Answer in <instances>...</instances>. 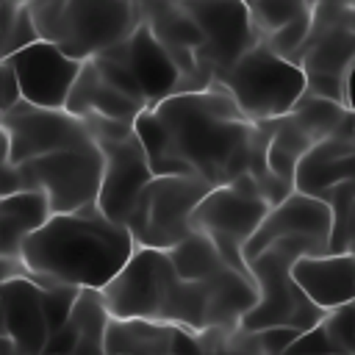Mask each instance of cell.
Returning a JSON list of instances; mask_svg holds the SVG:
<instances>
[{"label":"cell","mask_w":355,"mask_h":355,"mask_svg":"<svg viewBox=\"0 0 355 355\" xmlns=\"http://www.w3.org/2000/svg\"><path fill=\"white\" fill-rule=\"evenodd\" d=\"M133 133L153 175H194L222 186L247 172L269 205L294 191L266 169L269 125L247 119L219 83L144 108L133 119Z\"/></svg>","instance_id":"obj_1"},{"label":"cell","mask_w":355,"mask_h":355,"mask_svg":"<svg viewBox=\"0 0 355 355\" xmlns=\"http://www.w3.org/2000/svg\"><path fill=\"white\" fill-rule=\"evenodd\" d=\"M133 250L136 244L125 225L105 219L97 205H86L50 214V219L22 241L19 261L42 286L64 283L100 291Z\"/></svg>","instance_id":"obj_2"},{"label":"cell","mask_w":355,"mask_h":355,"mask_svg":"<svg viewBox=\"0 0 355 355\" xmlns=\"http://www.w3.org/2000/svg\"><path fill=\"white\" fill-rule=\"evenodd\" d=\"M327 252L322 244L302 239V236H286L263 247L258 255L247 261V269L255 280L258 288V302L241 316L239 327L241 333H252L261 327H297V330H311L322 322L324 311L316 308L302 288L291 277V263L302 255H322Z\"/></svg>","instance_id":"obj_3"},{"label":"cell","mask_w":355,"mask_h":355,"mask_svg":"<svg viewBox=\"0 0 355 355\" xmlns=\"http://www.w3.org/2000/svg\"><path fill=\"white\" fill-rule=\"evenodd\" d=\"M28 11L39 39L78 61L114 47L141 22L130 0H33Z\"/></svg>","instance_id":"obj_4"},{"label":"cell","mask_w":355,"mask_h":355,"mask_svg":"<svg viewBox=\"0 0 355 355\" xmlns=\"http://www.w3.org/2000/svg\"><path fill=\"white\" fill-rule=\"evenodd\" d=\"M100 175L103 153L92 139L22 164H6L0 169V191L11 194L22 189H36L47 197L53 214H67L94 205Z\"/></svg>","instance_id":"obj_5"},{"label":"cell","mask_w":355,"mask_h":355,"mask_svg":"<svg viewBox=\"0 0 355 355\" xmlns=\"http://www.w3.org/2000/svg\"><path fill=\"white\" fill-rule=\"evenodd\" d=\"M216 83L252 122H269L288 114L305 94V72L286 55L275 53L263 39L244 50Z\"/></svg>","instance_id":"obj_6"},{"label":"cell","mask_w":355,"mask_h":355,"mask_svg":"<svg viewBox=\"0 0 355 355\" xmlns=\"http://www.w3.org/2000/svg\"><path fill=\"white\" fill-rule=\"evenodd\" d=\"M291 61L305 72V92L341 103L344 72L355 61V0L313 6L308 33Z\"/></svg>","instance_id":"obj_7"},{"label":"cell","mask_w":355,"mask_h":355,"mask_svg":"<svg viewBox=\"0 0 355 355\" xmlns=\"http://www.w3.org/2000/svg\"><path fill=\"white\" fill-rule=\"evenodd\" d=\"M214 186L194 175H153L136 197L125 227L136 247L169 250L191 233V211Z\"/></svg>","instance_id":"obj_8"},{"label":"cell","mask_w":355,"mask_h":355,"mask_svg":"<svg viewBox=\"0 0 355 355\" xmlns=\"http://www.w3.org/2000/svg\"><path fill=\"white\" fill-rule=\"evenodd\" d=\"M266 211H269V202L263 200L255 178L244 172L230 183L214 186L197 202V208L191 211V230L205 233L216 244L227 266L239 269L241 275H250L241 258V247L250 241V236L255 233Z\"/></svg>","instance_id":"obj_9"},{"label":"cell","mask_w":355,"mask_h":355,"mask_svg":"<svg viewBox=\"0 0 355 355\" xmlns=\"http://www.w3.org/2000/svg\"><path fill=\"white\" fill-rule=\"evenodd\" d=\"M178 280L166 250L136 247L125 266L100 288L103 305L116 319L164 322V308Z\"/></svg>","instance_id":"obj_10"},{"label":"cell","mask_w":355,"mask_h":355,"mask_svg":"<svg viewBox=\"0 0 355 355\" xmlns=\"http://www.w3.org/2000/svg\"><path fill=\"white\" fill-rule=\"evenodd\" d=\"M0 119L6 139V164H22L55 150L92 141L83 119L64 108H39L19 100L14 108L3 111Z\"/></svg>","instance_id":"obj_11"},{"label":"cell","mask_w":355,"mask_h":355,"mask_svg":"<svg viewBox=\"0 0 355 355\" xmlns=\"http://www.w3.org/2000/svg\"><path fill=\"white\" fill-rule=\"evenodd\" d=\"M202 33L200 67L216 83L219 75L255 42H261L244 0H180Z\"/></svg>","instance_id":"obj_12"},{"label":"cell","mask_w":355,"mask_h":355,"mask_svg":"<svg viewBox=\"0 0 355 355\" xmlns=\"http://www.w3.org/2000/svg\"><path fill=\"white\" fill-rule=\"evenodd\" d=\"M97 147L103 153V175L94 205L105 219L125 225L136 197L153 178V169L133 130L122 139L97 141Z\"/></svg>","instance_id":"obj_13"},{"label":"cell","mask_w":355,"mask_h":355,"mask_svg":"<svg viewBox=\"0 0 355 355\" xmlns=\"http://www.w3.org/2000/svg\"><path fill=\"white\" fill-rule=\"evenodd\" d=\"M19 80L22 100L39 108H64L67 94L80 72L78 58L58 50L53 42L36 39L22 50L6 55Z\"/></svg>","instance_id":"obj_14"},{"label":"cell","mask_w":355,"mask_h":355,"mask_svg":"<svg viewBox=\"0 0 355 355\" xmlns=\"http://www.w3.org/2000/svg\"><path fill=\"white\" fill-rule=\"evenodd\" d=\"M330 227H333V211L327 202H322L311 194H302V191H288L280 202L269 205L266 216L261 219V225L255 227L250 241L241 247V258L247 263L263 247H269L272 241L286 239V236H302L327 250Z\"/></svg>","instance_id":"obj_15"},{"label":"cell","mask_w":355,"mask_h":355,"mask_svg":"<svg viewBox=\"0 0 355 355\" xmlns=\"http://www.w3.org/2000/svg\"><path fill=\"white\" fill-rule=\"evenodd\" d=\"M103 53H108L111 58H116L119 64L128 67L147 108L180 92V80H183L180 69L172 61V55L164 50V44L153 36V31L147 28L144 19L122 42H116L114 47H108Z\"/></svg>","instance_id":"obj_16"},{"label":"cell","mask_w":355,"mask_h":355,"mask_svg":"<svg viewBox=\"0 0 355 355\" xmlns=\"http://www.w3.org/2000/svg\"><path fill=\"white\" fill-rule=\"evenodd\" d=\"M355 183V119L352 114L344 122L319 139L294 169V191L324 200L338 186Z\"/></svg>","instance_id":"obj_17"},{"label":"cell","mask_w":355,"mask_h":355,"mask_svg":"<svg viewBox=\"0 0 355 355\" xmlns=\"http://www.w3.org/2000/svg\"><path fill=\"white\" fill-rule=\"evenodd\" d=\"M3 336L25 355H42L50 330L42 305V286L31 275H14L0 288Z\"/></svg>","instance_id":"obj_18"},{"label":"cell","mask_w":355,"mask_h":355,"mask_svg":"<svg viewBox=\"0 0 355 355\" xmlns=\"http://www.w3.org/2000/svg\"><path fill=\"white\" fill-rule=\"evenodd\" d=\"M291 277L302 294L324 313L355 300V255L322 252L302 255L291 263Z\"/></svg>","instance_id":"obj_19"},{"label":"cell","mask_w":355,"mask_h":355,"mask_svg":"<svg viewBox=\"0 0 355 355\" xmlns=\"http://www.w3.org/2000/svg\"><path fill=\"white\" fill-rule=\"evenodd\" d=\"M105 355H189L191 333L153 319H116L105 324Z\"/></svg>","instance_id":"obj_20"},{"label":"cell","mask_w":355,"mask_h":355,"mask_svg":"<svg viewBox=\"0 0 355 355\" xmlns=\"http://www.w3.org/2000/svg\"><path fill=\"white\" fill-rule=\"evenodd\" d=\"M64 111L75 114V116H86V114H97V116H108V119H119V122H130L144 111L141 103L130 100L128 94L116 92L114 86H108L100 72L94 69L92 58H86L80 64V72L67 94Z\"/></svg>","instance_id":"obj_21"},{"label":"cell","mask_w":355,"mask_h":355,"mask_svg":"<svg viewBox=\"0 0 355 355\" xmlns=\"http://www.w3.org/2000/svg\"><path fill=\"white\" fill-rule=\"evenodd\" d=\"M50 202L36 189L0 197V255L19 258L22 241L50 219Z\"/></svg>","instance_id":"obj_22"},{"label":"cell","mask_w":355,"mask_h":355,"mask_svg":"<svg viewBox=\"0 0 355 355\" xmlns=\"http://www.w3.org/2000/svg\"><path fill=\"white\" fill-rule=\"evenodd\" d=\"M266 125H269V139H266V150H263L266 169H269V175L275 180H280L288 189H294V169H297L300 158L319 139L308 128H302L291 114L269 119Z\"/></svg>","instance_id":"obj_23"},{"label":"cell","mask_w":355,"mask_h":355,"mask_svg":"<svg viewBox=\"0 0 355 355\" xmlns=\"http://www.w3.org/2000/svg\"><path fill=\"white\" fill-rule=\"evenodd\" d=\"M166 255L180 280H205V277L216 275L222 266H227V261L222 258L216 244L200 230H191L186 239H180L175 247H169Z\"/></svg>","instance_id":"obj_24"},{"label":"cell","mask_w":355,"mask_h":355,"mask_svg":"<svg viewBox=\"0 0 355 355\" xmlns=\"http://www.w3.org/2000/svg\"><path fill=\"white\" fill-rule=\"evenodd\" d=\"M244 3L250 8V17H252V25H255L258 36L266 39L272 31L291 22L297 14L311 11L313 6L327 3V0H244Z\"/></svg>","instance_id":"obj_25"},{"label":"cell","mask_w":355,"mask_h":355,"mask_svg":"<svg viewBox=\"0 0 355 355\" xmlns=\"http://www.w3.org/2000/svg\"><path fill=\"white\" fill-rule=\"evenodd\" d=\"M236 333L244 338V344L252 355H277V352H286L300 338L302 330L275 324V327H261V330H252V333H241V330H236Z\"/></svg>","instance_id":"obj_26"},{"label":"cell","mask_w":355,"mask_h":355,"mask_svg":"<svg viewBox=\"0 0 355 355\" xmlns=\"http://www.w3.org/2000/svg\"><path fill=\"white\" fill-rule=\"evenodd\" d=\"M36 39H39V33H36V25H33V19H31L28 3H19V6L11 11V17L3 22V44H0V53H3V58H6V55L22 50L25 44H31V42H36Z\"/></svg>","instance_id":"obj_27"},{"label":"cell","mask_w":355,"mask_h":355,"mask_svg":"<svg viewBox=\"0 0 355 355\" xmlns=\"http://www.w3.org/2000/svg\"><path fill=\"white\" fill-rule=\"evenodd\" d=\"M78 291H80L78 286H64V283L42 286V305H44V319H47V330L50 333H55L67 322V316H69V311L75 305Z\"/></svg>","instance_id":"obj_28"},{"label":"cell","mask_w":355,"mask_h":355,"mask_svg":"<svg viewBox=\"0 0 355 355\" xmlns=\"http://www.w3.org/2000/svg\"><path fill=\"white\" fill-rule=\"evenodd\" d=\"M327 252H352V255H355V197H352V202L341 211V216L333 219Z\"/></svg>","instance_id":"obj_29"},{"label":"cell","mask_w":355,"mask_h":355,"mask_svg":"<svg viewBox=\"0 0 355 355\" xmlns=\"http://www.w3.org/2000/svg\"><path fill=\"white\" fill-rule=\"evenodd\" d=\"M19 100H22V92H19V80L14 75V67L8 64V58H0V114L14 108Z\"/></svg>","instance_id":"obj_30"},{"label":"cell","mask_w":355,"mask_h":355,"mask_svg":"<svg viewBox=\"0 0 355 355\" xmlns=\"http://www.w3.org/2000/svg\"><path fill=\"white\" fill-rule=\"evenodd\" d=\"M341 103L349 114H355V61L344 72V89H341Z\"/></svg>","instance_id":"obj_31"},{"label":"cell","mask_w":355,"mask_h":355,"mask_svg":"<svg viewBox=\"0 0 355 355\" xmlns=\"http://www.w3.org/2000/svg\"><path fill=\"white\" fill-rule=\"evenodd\" d=\"M14 275H28L25 266H22V261H19V258L0 255V288H3V283H6L8 277H14Z\"/></svg>","instance_id":"obj_32"},{"label":"cell","mask_w":355,"mask_h":355,"mask_svg":"<svg viewBox=\"0 0 355 355\" xmlns=\"http://www.w3.org/2000/svg\"><path fill=\"white\" fill-rule=\"evenodd\" d=\"M0 355H25L19 347H14L8 338H3V344H0Z\"/></svg>","instance_id":"obj_33"},{"label":"cell","mask_w":355,"mask_h":355,"mask_svg":"<svg viewBox=\"0 0 355 355\" xmlns=\"http://www.w3.org/2000/svg\"><path fill=\"white\" fill-rule=\"evenodd\" d=\"M6 166V139H0V169Z\"/></svg>","instance_id":"obj_34"},{"label":"cell","mask_w":355,"mask_h":355,"mask_svg":"<svg viewBox=\"0 0 355 355\" xmlns=\"http://www.w3.org/2000/svg\"><path fill=\"white\" fill-rule=\"evenodd\" d=\"M0 44H3V11H0ZM0 58H3V53H0Z\"/></svg>","instance_id":"obj_35"},{"label":"cell","mask_w":355,"mask_h":355,"mask_svg":"<svg viewBox=\"0 0 355 355\" xmlns=\"http://www.w3.org/2000/svg\"><path fill=\"white\" fill-rule=\"evenodd\" d=\"M3 338H6V336H3V313H0V344H3Z\"/></svg>","instance_id":"obj_36"},{"label":"cell","mask_w":355,"mask_h":355,"mask_svg":"<svg viewBox=\"0 0 355 355\" xmlns=\"http://www.w3.org/2000/svg\"><path fill=\"white\" fill-rule=\"evenodd\" d=\"M277 355H300V352H291V349H286V352H277Z\"/></svg>","instance_id":"obj_37"},{"label":"cell","mask_w":355,"mask_h":355,"mask_svg":"<svg viewBox=\"0 0 355 355\" xmlns=\"http://www.w3.org/2000/svg\"><path fill=\"white\" fill-rule=\"evenodd\" d=\"M0 139H3V119H0Z\"/></svg>","instance_id":"obj_38"},{"label":"cell","mask_w":355,"mask_h":355,"mask_svg":"<svg viewBox=\"0 0 355 355\" xmlns=\"http://www.w3.org/2000/svg\"><path fill=\"white\" fill-rule=\"evenodd\" d=\"M0 197H3V191H0Z\"/></svg>","instance_id":"obj_39"},{"label":"cell","mask_w":355,"mask_h":355,"mask_svg":"<svg viewBox=\"0 0 355 355\" xmlns=\"http://www.w3.org/2000/svg\"><path fill=\"white\" fill-rule=\"evenodd\" d=\"M352 119H355V114H352Z\"/></svg>","instance_id":"obj_40"},{"label":"cell","mask_w":355,"mask_h":355,"mask_svg":"<svg viewBox=\"0 0 355 355\" xmlns=\"http://www.w3.org/2000/svg\"><path fill=\"white\" fill-rule=\"evenodd\" d=\"M28 3H33V0H28Z\"/></svg>","instance_id":"obj_41"},{"label":"cell","mask_w":355,"mask_h":355,"mask_svg":"<svg viewBox=\"0 0 355 355\" xmlns=\"http://www.w3.org/2000/svg\"><path fill=\"white\" fill-rule=\"evenodd\" d=\"M352 302H355V300H352Z\"/></svg>","instance_id":"obj_42"}]
</instances>
